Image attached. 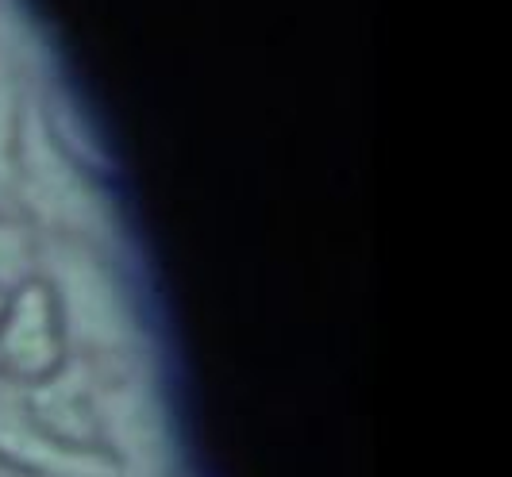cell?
Returning <instances> with one entry per match:
<instances>
[{
  "instance_id": "6da1fadb",
  "label": "cell",
  "mask_w": 512,
  "mask_h": 477,
  "mask_svg": "<svg viewBox=\"0 0 512 477\" xmlns=\"http://www.w3.org/2000/svg\"><path fill=\"white\" fill-rule=\"evenodd\" d=\"M0 462L24 477H128L116 454L70 447L27 408V389L0 381Z\"/></svg>"
}]
</instances>
